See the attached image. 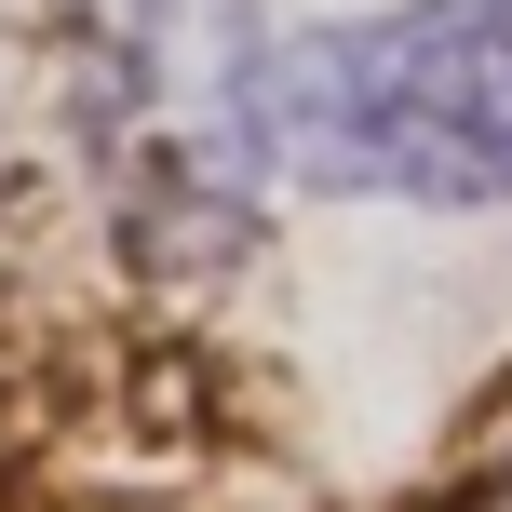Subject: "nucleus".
Masks as SVG:
<instances>
[{"mask_svg": "<svg viewBox=\"0 0 512 512\" xmlns=\"http://www.w3.org/2000/svg\"><path fill=\"white\" fill-rule=\"evenodd\" d=\"M256 149L364 203H512V0H391L270 41Z\"/></svg>", "mask_w": 512, "mask_h": 512, "instance_id": "1", "label": "nucleus"}]
</instances>
